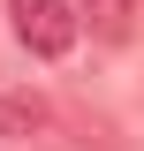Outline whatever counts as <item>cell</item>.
Returning <instances> with one entry per match:
<instances>
[{"mask_svg":"<svg viewBox=\"0 0 144 151\" xmlns=\"http://www.w3.org/2000/svg\"><path fill=\"white\" fill-rule=\"evenodd\" d=\"M8 15H15V38L46 60H61L76 45V8L68 0H8Z\"/></svg>","mask_w":144,"mask_h":151,"instance_id":"cell-1","label":"cell"},{"mask_svg":"<svg viewBox=\"0 0 144 151\" xmlns=\"http://www.w3.org/2000/svg\"><path fill=\"white\" fill-rule=\"evenodd\" d=\"M46 121H53L46 98H31V91H8V98H0V136H38Z\"/></svg>","mask_w":144,"mask_h":151,"instance_id":"cell-2","label":"cell"},{"mask_svg":"<svg viewBox=\"0 0 144 151\" xmlns=\"http://www.w3.org/2000/svg\"><path fill=\"white\" fill-rule=\"evenodd\" d=\"M84 8H91V15H106V23H121V15H129V0H84Z\"/></svg>","mask_w":144,"mask_h":151,"instance_id":"cell-3","label":"cell"}]
</instances>
